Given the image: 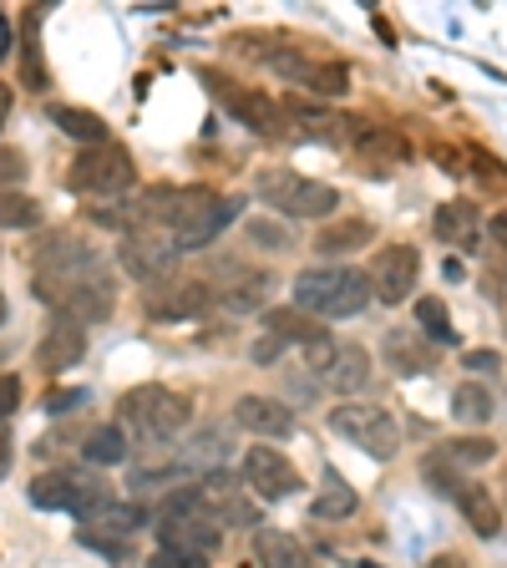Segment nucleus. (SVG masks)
Segmentation results:
<instances>
[{
    "mask_svg": "<svg viewBox=\"0 0 507 568\" xmlns=\"http://www.w3.org/2000/svg\"><path fill=\"white\" fill-rule=\"evenodd\" d=\"M148 523V508H138V503H107V508H97V513H87L82 518V544H92V548H122L132 538V532Z\"/></svg>",
    "mask_w": 507,
    "mask_h": 568,
    "instance_id": "nucleus-14",
    "label": "nucleus"
},
{
    "mask_svg": "<svg viewBox=\"0 0 507 568\" xmlns=\"http://www.w3.org/2000/svg\"><path fill=\"white\" fill-rule=\"evenodd\" d=\"M412 163V142L396 128H366L355 138V168L366 178H391Z\"/></svg>",
    "mask_w": 507,
    "mask_h": 568,
    "instance_id": "nucleus-13",
    "label": "nucleus"
},
{
    "mask_svg": "<svg viewBox=\"0 0 507 568\" xmlns=\"http://www.w3.org/2000/svg\"><path fill=\"white\" fill-rule=\"evenodd\" d=\"M0 325H6V295H0Z\"/></svg>",
    "mask_w": 507,
    "mask_h": 568,
    "instance_id": "nucleus-50",
    "label": "nucleus"
},
{
    "mask_svg": "<svg viewBox=\"0 0 507 568\" xmlns=\"http://www.w3.org/2000/svg\"><path fill=\"white\" fill-rule=\"evenodd\" d=\"M244 487L249 493H260L264 503H280V497L300 493V473H295V462L284 457V452L249 447L244 452Z\"/></svg>",
    "mask_w": 507,
    "mask_h": 568,
    "instance_id": "nucleus-11",
    "label": "nucleus"
},
{
    "mask_svg": "<svg viewBox=\"0 0 507 568\" xmlns=\"http://www.w3.org/2000/svg\"><path fill=\"white\" fill-rule=\"evenodd\" d=\"M426 568H462V558H432Z\"/></svg>",
    "mask_w": 507,
    "mask_h": 568,
    "instance_id": "nucleus-49",
    "label": "nucleus"
},
{
    "mask_svg": "<svg viewBox=\"0 0 507 568\" xmlns=\"http://www.w3.org/2000/svg\"><path fill=\"white\" fill-rule=\"evenodd\" d=\"M361 508V497H355V487L345 483L335 467H325V477H320V497L310 503V513H315L320 523H341V518H351V513Z\"/></svg>",
    "mask_w": 507,
    "mask_h": 568,
    "instance_id": "nucleus-25",
    "label": "nucleus"
},
{
    "mask_svg": "<svg viewBox=\"0 0 507 568\" xmlns=\"http://www.w3.org/2000/svg\"><path fill=\"white\" fill-rule=\"evenodd\" d=\"M36 31H41V16L36 11H26V21H21V47H26V82L41 92L47 87V67H41V57H36Z\"/></svg>",
    "mask_w": 507,
    "mask_h": 568,
    "instance_id": "nucleus-38",
    "label": "nucleus"
},
{
    "mask_svg": "<svg viewBox=\"0 0 507 568\" xmlns=\"http://www.w3.org/2000/svg\"><path fill=\"white\" fill-rule=\"evenodd\" d=\"M305 355H310V371L325 381V390H335V396H355V390H366V381H371L366 345L331 341V335H325V341L305 345Z\"/></svg>",
    "mask_w": 507,
    "mask_h": 568,
    "instance_id": "nucleus-8",
    "label": "nucleus"
},
{
    "mask_svg": "<svg viewBox=\"0 0 507 568\" xmlns=\"http://www.w3.org/2000/svg\"><path fill=\"white\" fill-rule=\"evenodd\" d=\"M178 264V244L163 234H128L122 239V270L142 284H168Z\"/></svg>",
    "mask_w": 507,
    "mask_h": 568,
    "instance_id": "nucleus-12",
    "label": "nucleus"
},
{
    "mask_svg": "<svg viewBox=\"0 0 507 568\" xmlns=\"http://www.w3.org/2000/svg\"><path fill=\"white\" fill-rule=\"evenodd\" d=\"M229 112H234L244 128H254L260 138H284V106L270 102L264 92H224Z\"/></svg>",
    "mask_w": 507,
    "mask_h": 568,
    "instance_id": "nucleus-23",
    "label": "nucleus"
},
{
    "mask_svg": "<svg viewBox=\"0 0 507 568\" xmlns=\"http://www.w3.org/2000/svg\"><path fill=\"white\" fill-rule=\"evenodd\" d=\"M244 239L249 244H260V248H290V229L274 224V219H249Z\"/></svg>",
    "mask_w": 507,
    "mask_h": 568,
    "instance_id": "nucleus-39",
    "label": "nucleus"
},
{
    "mask_svg": "<svg viewBox=\"0 0 507 568\" xmlns=\"http://www.w3.org/2000/svg\"><path fill=\"white\" fill-rule=\"evenodd\" d=\"M264 335H274V341H284V345H315V341H325V331H320L305 310H264Z\"/></svg>",
    "mask_w": 507,
    "mask_h": 568,
    "instance_id": "nucleus-30",
    "label": "nucleus"
},
{
    "mask_svg": "<svg viewBox=\"0 0 507 568\" xmlns=\"http://www.w3.org/2000/svg\"><path fill=\"white\" fill-rule=\"evenodd\" d=\"M331 432L345 442H355L361 452H371L376 462H391L402 452V426L386 406H361V402H345L331 412Z\"/></svg>",
    "mask_w": 507,
    "mask_h": 568,
    "instance_id": "nucleus-5",
    "label": "nucleus"
},
{
    "mask_svg": "<svg viewBox=\"0 0 507 568\" xmlns=\"http://www.w3.org/2000/svg\"><path fill=\"white\" fill-rule=\"evenodd\" d=\"M361 568H381V564H361Z\"/></svg>",
    "mask_w": 507,
    "mask_h": 568,
    "instance_id": "nucleus-51",
    "label": "nucleus"
},
{
    "mask_svg": "<svg viewBox=\"0 0 507 568\" xmlns=\"http://www.w3.org/2000/svg\"><path fill=\"white\" fill-rule=\"evenodd\" d=\"M371 305V280L351 264H315L295 280V310L320 320H351Z\"/></svg>",
    "mask_w": 507,
    "mask_h": 568,
    "instance_id": "nucleus-2",
    "label": "nucleus"
},
{
    "mask_svg": "<svg viewBox=\"0 0 507 568\" xmlns=\"http://www.w3.org/2000/svg\"><path fill=\"white\" fill-rule=\"evenodd\" d=\"M254 554H260L264 568H310V554L300 548L295 532H284V528H260L254 532Z\"/></svg>",
    "mask_w": 507,
    "mask_h": 568,
    "instance_id": "nucleus-26",
    "label": "nucleus"
},
{
    "mask_svg": "<svg viewBox=\"0 0 507 568\" xmlns=\"http://www.w3.org/2000/svg\"><path fill=\"white\" fill-rule=\"evenodd\" d=\"M416 331L426 335L432 345H457V331H452V315H447V305H442L437 295H422L416 300Z\"/></svg>",
    "mask_w": 507,
    "mask_h": 568,
    "instance_id": "nucleus-35",
    "label": "nucleus"
},
{
    "mask_svg": "<svg viewBox=\"0 0 507 568\" xmlns=\"http://www.w3.org/2000/svg\"><path fill=\"white\" fill-rule=\"evenodd\" d=\"M118 412H122V426L138 432L142 442H173L193 422V406L168 386H132Z\"/></svg>",
    "mask_w": 507,
    "mask_h": 568,
    "instance_id": "nucleus-3",
    "label": "nucleus"
},
{
    "mask_svg": "<svg viewBox=\"0 0 507 568\" xmlns=\"http://www.w3.org/2000/svg\"><path fill=\"white\" fill-rule=\"evenodd\" d=\"M112 300H118L112 280H107V274H97V280H82V284H71V290H57L47 305L57 310V315L77 320V325H97V320L112 315Z\"/></svg>",
    "mask_w": 507,
    "mask_h": 568,
    "instance_id": "nucleus-15",
    "label": "nucleus"
},
{
    "mask_svg": "<svg viewBox=\"0 0 507 568\" xmlns=\"http://www.w3.org/2000/svg\"><path fill=\"white\" fill-rule=\"evenodd\" d=\"M280 351H284V341H274V335H264V341L254 345V361H260V366H270V361H274V355H280Z\"/></svg>",
    "mask_w": 507,
    "mask_h": 568,
    "instance_id": "nucleus-45",
    "label": "nucleus"
},
{
    "mask_svg": "<svg viewBox=\"0 0 507 568\" xmlns=\"http://www.w3.org/2000/svg\"><path fill=\"white\" fill-rule=\"evenodd\" d=\"M82 457L97 462V467H112V462H128V437H122V422H102L87 432Z\"/></svg>",
    "mask_w": 507,
    "mask_h": 568,
    "instance_id": "nucleus-33",
    "label": "nucleus"
},
{
    "mask_svg": "<svg viewBox=\"0 0 507 568\" xmlns=\"http://www.w3.org/2000/svg\"><path fill=\"white\" fill-rule=\"evenodd\" d=\"M487 239H493L497 248H507V213H493V219H487Z\"/></svg>",
    "mask_w": 507,
    "mask_h": 568,
    "instance_id": "nucleus-46",
    "label": "nucleus"
},
{
    "mask_svg": "<svg viewBox=\"0 0 507 568\" xmlns=\"http://www.w3.org/2000/svg\"><path fill=\"white\" fill-rule=\"evenodd\" d=\"M234 280H229L224 290V305L234 310V315H249V310H264V300H270L274 280L264 270H229Z\"/></svg>",
    "mask_w": 507,
    "mask_h": 568,
    "instance_id": "nucleus-28",
    "label": "nucleus"
},
{
    "mask_svg": "<svg viewBox=\"0 0 507 568\" xmlns=\"http://www.w3.org/2000/svg\"><path fill=\"white\" fill-rule=\"evenodd\" d=\"M457 508H462V518L473 523V532H483V538H497L503 532V508L493 503V493H487L483 483H467L457 493Z\"/></svg>",
    "mask_w": 507,
    "mask_h": 568,
    "instance_id": "nucleus-27",
    "label": "nucleus"
},
{
    "mask_svg": "<svg viewBox=\"0 0 507 568\" xmlns=\"http://www.w3.org/2000/svg\"><path fill=\"white\" fill-rule=\"evenodd\" d=\"M41 224V203L21 189H6L0 193V229H36Z\"/></svg>",
    "mask_w": 507,
    "mask_h": 568,
    "instance_id": "nucleus-36",
    "label": "nucleus"
},
{
    "mask_svg": "<svg viewBox=\"0 0 507 568\" xmlns=\"http://www.w3.org/2000/svg\"><path fill=\"white\" fill-rule=\"evenodd\" d=\"M260 199L270 209L290 213V219H325L331 209H341V193L320 178H305V173H264L260 178Z\"/></svg>",
    "mask_w": 507,
    "mask_h": 568,
    "instance_id": "nucleus-7",
    "label": "nucleus"
},
{
    "mask_svg": "<svg viewBox=\"0 0 507 568\" xmlns=\"http://www.w3.org/2000/svg\"><path fill=\"white\" fill-rule=\"evenodd\" d=\"M142 568H209V564H203V558H189V554H173V548H158Z\"/></svg>",
    "mask_w": 507,
    "mask_h": 568,
    "instance_id": "nucleus-42",
    "label": "nucleus"
},
{
    "mask_svg": "<svg viewBox=\"0 0 507 568\" xmlns=\"http://www.w3.org/2000/svg\"><path fill=\"white\" fill-rule=\"evenodd\" d=\"M158 538H163V548L203 558V564L219 554V544H224V523L213 518V508L203 503L199 483L173 487V493L163 497V508H158Z\"/></svg>",
    "mask_w": 507,
    "mask_h": 568,
    "instance_id": "nucleus-1",
    "label": "nucleus"
},
{
    "mask_svg": "<svg viewBox=\"0 0 507 568\" xmlns=\"http://www.w3.org/2000/svg\"><path fill=\"white\" fill-rule=\"evenodd\" d=\"M82 355H87V325H77V320H67V315H51V325L41 331V341H36V366L71 371V366H82Z\"/></svg>",
    "mask_w": 507,
    "mask_h": 568,
    "instance_id": "nucleus-16",
    "label": "nucleus"
},
{
    "mask_svg": "<svg viewBox=\"0 0 507 568\" xmlns=\"http://www.w3.org/2000/svg\"><path fill=\"white\" fill-rule=\"evenodd\" d=\"M67 183L77 193H92V199H118V193H128L132 183H138V173H132L128 148L102 142V148H82V153H77Z\"/></svg>",
    "mask_w": 507,
    "mask_h": 568,
    "instance_id": "nucleus-6",
    "label": "nucleus"
},
{
    "mask_svg": "<svg viewBox=\"0 0 507 568\" xmlns=\"http://www.w3.org/2000/svg\"><path fill=\"white\" fill-rule=\"evenodd\" d=\"M239 209H244V203H239V199H213L209 209H203L199 219H193V224L183 229V234H173L178 254H189V248H209L213 239H219V234H224V229L239 219Z\"/></svg>",
    "mask_w": 507,
    "mask_h": 568,
    "instance_id": "nucleus-21",
    "label": "nucleus"
},
{
    "mask_svg": "<svg viewBox=\"0 0 507 568\" xmlns=\"http://www.w3.org/2000/svg\"><path fill=\"white\" fill-rule=\"evenodd\" d=\"M386 355H391V366L402 371V376H426V371L437 366V345L426 341V335H416V331H391L386 335Z\"/></svg>",
    "mask_w": 507,
    "mask_h": 568,
    "instance_id": "nucleus-24",
    "label": "nucleus"
},
{
    "mask_svg": "<svg viewBox=\"0 0 507 568\" xmlns=\"http://www.w3.org/2000/svg\"><path fill=\"white\" fill-rule=\"evenodd\" d=\"M21 178H26V158L16 153V148H0V193L16 189Z\"/></svg>",
    "mask_w": 507,
    "mask_h": 568,
    "instance_id": "nucleus-41",
    "label": "nucleus"
},
{
    "mask_svg": "<svg viewBox=\"0 0 507 568\" xmlns=\"http://www.w3.org/2000/svg\"><path fill=\"white\" fill-rule=\"evenodd\" d=\"M203 503L213 508V518L224 523V528H254L260 523V508L244 497V477H229V473H209L199 483Z\"/></svg>",
    "mask_w": 507,
    "mask_h": 568,
    "instance_id": "nucleus-17",
    "label": "nucleus"
},
{
    "mask_svg": "<svg viewBox=\"0 0 507 568\" xmlns=\"http://www.w3.org/2000/svg\"><path fill=\"white\" fill-rule=\"evenodd\" d=\"M442 457H447L452 467H483V462L497 457V447L487 437H462V442H447V447H442Z\"/></svg>",
    "mask_w": 507,
    "mask_h": 568,
    "instance_id": "nucleus-37",
    "label": "nucleus"
},
{
    "mask_svg": "<svg viewBox=\"0 0 507 568\" xmlns=\"http://www.w3.org/2000/svg\"><path fill=\"white\" fill-rule=\"evenodd\" d=\"M51 122H57L67 138L87 142V148H102L107 142V122L97 112H82V106H51Z\"/></svg>",
    "mask_w": 507,
    "mask_h": 568,
    "instance_id": "nucleus-34",
    "label": "nucleus"
},
{
    "mask_svg": "<svg viewBox=\"0 0 507 568\" xmlns=\"http://www.w3.org/2000/svg\"><path fill=\"white\" fill-rule=\"evenodd\" d=\"M371 239H376L371 219H335V224H325L315 234V248L320 254H355V248H366Z\"/></svg>",
    "mask_w": 507,
    "mask_h": 568,
    "instance_id": "nucleus-29",
    "label": "nucleus"
},
{
    "mask_svg": "<svg viewBox=\"0 0 507 568\" xmlns=\"http://www.w3.org/2000/svg\"><path fill=\"white\" fill-rule=\"evenodd\" d=\"M77 406H87V386H67V390H51L47 396L51 416H67V412H77Z\"/></svg>",
    "mask_w": 507,
    "mask_h": 568,
    "instance_id": "nucleus-40",
    "label": "nucleus"
},
{
    "mask_svg": "<svg viewBox=\"0 0 507 568\" xmlns=\"http://www.w3.org/2000/svg\"><path fill=\"white\" fill-rule=\"evenodd\" d=\"M16 406H21V381H16V376H0V422H11Z\"/></svg>",
    "mask_w": 507,
    "mask_h": 568,
    "instance_id": "nucleus-44",
    "label": "nucleus"
},
{
    "mask_svg": "<svg viewBox=\"0 0 507 568\" xmlns=\"http://www.w3.org/2000/svg\"><path fill=\"white\" fill-rule=\"evenodd\" d=\"M290 118L300 122V132H305L310 142H325V148H345L351 138H361V132L371 128V122L341 118V112H325V106H290Z\"/></svg>",
    "mask_w": 507,
    "mask_h": 568,
    "instance_id": "nucleus-19",
    "label": "nucleus"
},
{
    "mask_svg": "<svg viewBox=\"0 0 507 568\" xmlns=\"http://www.w3.org/2000/svg\"><path fill=\"white\" fill-rule=\"evenodd\" d=\"M432 229H437V239L447 248H477V239H483V213H477L467 199L442 203L437 219H432Z\"/></svg>",
    "mask_w": 507,
    "mask_h": 568,
    "instance_id": "nucleus-22",
    "label": "nucleus"
},
{
    "mask_svg": "<svg viewBox=\"0 0 507 568\" xmlns=\"http://www.w3.org/2000/svg\"><path fill=\"white\" fill-rule=\"evenodd\" d=\"M213 305V284L203 280H168L148 295V315L153 320H193Z\"/></svg>",
    "mask_w": 507,
    "mask_h": 568,
    "instance_id": "nucleus-18",
    "label": "nucleus"
},
{
    "mask_svg": "<svg viewBox=\"0 0 507 568\" xmlns=\"http://www.w3.org/2000/svg\"><path fill=\"white\" fill-rule=\"evenodd\" d=\"M493 412H497V402L483 381H462V386L452 390V416H457L462 426H487Z\"/></svg>",
    "mask_w": 507,
    "mask_h": 568,
    "instance_id": "nucleus-32",
    "label": "nucleus"
},
{
    "mask_svg": "<svg viewBox=\"0 0 507 568\" xmlns=\"http://www.w3.org/2000/svg\"><path fill=\"white\" fill-rule=\"evenodd\" d=\"M234 422L244 432H254V437H290L295 432V412L284 402H274V396H239Z\"/></svg>",
    "mask_w": 507,
    "mask_h": 568,
    "instance_id": "nucleus-20",
    "label": "nucleus"
},
{
    "mask_svg": "<svg viewBox=\"0 0 507 568\" xmlns=\"http://www.w3.org/2000/svg\"><path fill=\"white\" fill-rule=\"evenodd\" d=\"M11 102H16V97H11V87L0 82V128H6V118H11Z\"/></svg>",
    "mask_w": 507,
    "mask_h": 568,
    "instance_id": "nucleus-47",
    "label": "nucleus"
},
{
    "mask_svg": "<svg viewBox=\"0 0 507 568\" xmlns=\"http://www.w3.org/2000/svg\"><path fill=\"white\" fill-rule=\"evenodd\" d=\"M31 503L36 508H51V513H77V518H87V513L112 503V487L97 473H87V467H51V473H41L31 483Z\"/></svg>",
    "mask_w": 507,
    "mask_h": 568,
    "instance_id": "nucleus-4",
    "label": "nucleus"
},
{
    "mask_svg": "<svg viewBox=\"0 0 507 568\" xmlns=\"http://www.w3.org/2000/svg\"><path fill=\"white\" fill-rule=\"evenodd\" d=\"M462 366L477 371V376H493V371L503 366V355H497L493 345H487V351H467V355H462Z\"/></svg>",
    "mask_w": 507,
    "mask_h": 568,
    "instance_id": "nucleus-43",
    "label": "nucleus"
},
{
    "mask_svg": "<svg viewBox=\"0 0 507 568\" xmlns=\"http://www.w3.org/2000/svg\"><path fill=\"white\" fill-rule=\"evenodd\" d=\"M270 71L274 77H284L290 87H310V92H320V97H345L351 92V71H345L341 61H315V57H305V51H295V47L274 51Z\"/></svg>",
    "mask_w": 507,
    "mask_h": 568,
    "instance_id": "nucleus-9",
    "label": "nucleus"
},
{
    "mask_svg": "<svg viewBox=\"0 0 507 568\" xmlns=\"http://www.w3.org/2000/svg\"><path fill=\"white\" fill-rule=\"evenodd\" d=\"M0 57H11V21L0 16Z\"/></svg>",
    "mask_w": 507,
    "mask_h": 568,
    "instance_id": "nucleus-48",
    "label": "nucleus"
},
{
    "mask_svg": "<svg viewBox=\"0 0 507 568\" xmlns=\"http://www.w3.org/2000/svg\"><path fill=\"white\" fill-rule=\"evenodd\" d=\"M416 274H422V254L412 244H386L371 260V295L381 305H402L406 295L416 290Z\"/></svg>",
    "mask_w": 507,
    "mask_h": 568,
    "instance_id": "nucleus-10",
    "label": "nucleus"
},
{
    "mask_svg": "<svg viewBox=\"0 0 507 568\" xmlns=\"http://www.w3.org/2000/svg\"><path fill=\"white\" fill-rule=\"evenodd\" d=\"M229 452H234V442H229V432L224 426H209V432H199V437L189 442V447L178 452V457L189 462V473H219V462L229 457Z\"/></svg>",
    "mask_w": 507,
    "mask_h": 568,
    "instance_id": "nucleus-31",
    "label": "nucleus"
}]
</instances>
